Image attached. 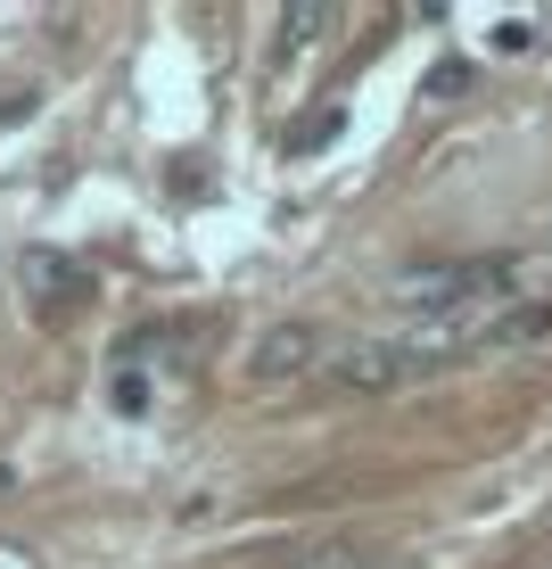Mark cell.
Segmentation results:
<instances>
[{
  "label": "cell",
  "instance_id": "6da1fadb",
  "mask_svg": "<svg viewBox=\"0 0 552 569\" xmlns=\"http://www.w3.org/2000/svg\"><path fill=\"white\" fill-rule=\"evenodd\" d=\"M313 356H322V330H313V322H272L264 339H255L248 371H255V380H289V371H305Z\"/></svg>",
  "mask_w": 552,
  "mask_h": 569
},
{
  "label": "cell",
  "instance_id": "7a4b0ae2",
  "mask_svg": "<svg viewBox=\"0 0 552 569\" xmlns=\"http://www.w3.org/2000/svg\"><path fill=\"white\" fill-rule=\"evenodd\" d=\"M26 289H33V298L50 289V298L67 306V298H91V272L74 257H58V248H33V257H26Z\"/></svg>",
  "mask_w": 552,
  "mask_h": 569
},
{
  "label": "cell",
  "instance_id": "3957f363",
  "mask_svg": "<svg viewBox=\"0 0 552 569\" xmlns=\"http://www.w3.org/2000/svg\"><path fill=\"white\" fill-rule=\"evenodd\" d=\"M552 330V306H503V313H486L479 322V347H528V339H544Z\"/></svg>",
  "mask_w": 552,
  "mask_h": 569
},
{
  "label": "cell",
  "instance_id": "277c9868",
  "mask_svg": "<svg viewBox=\"0 0 552 569\" xmlns=\"http://www.w3.org/2000/svg\"><path fill=\"white\" fill-rule=\"evenodd\" d=\"M339 132H347V116H339V108H322V116H305V124H289V132H281V149H289V157H305V149H330Z\"/></svg>",
  "mask_w": 552,
  "mask_h": 569
},
{
  "label": "cell",
  "instance_id": "5b68a950",
  "mask_svg": "<svg viewBox=\"0 0 552 569\" xmlns=\"http://www.w3.org/2000/svg\"><path fill=\"white\" fill-rule=\"evenodd\" d=\"M108 405H116V413H149V380H141V363H116V371H108Z\"/></svg>",
  "mask_w": 552,
  "mask_h": 569
},
{
  "label": "cell",
  "instance_id": "8992f818",
  "mask_svg": "<svg viewBox=\"0 0 552 569\" xmlns=\"http://www.w3.org/2000/svg\"><path fill=\"white\" fill-rule=\"evenodd\" d=\"M330 26H339V9H322V0H313V9H289V50H298V42H322Z\"/></svg>",
  "mask_w": 552,
  "mask_h": 569
},
{
  "label": "cell",
  "instance_id": "52a82bcc",
  "mask_svg": "<svg viewBox=\"0 0 552 569\" xmlns=\"http://www.w3.org/2000/svg\"><path fill=\"white\" fill-rule=\"evenodd\" d=\"M298 569H371V553H363V545H347V537H339V545H322V553H305Z\"/></svg>",
  "mask_w": 552,
  "mask_h": 569
},
{
  "label": "cell",
  "instance_id": "ba28073f",
  "mask_svg": "<svg viewBox=\"0 0 552 569\" xmlns=\"http://www.w3.org/2000/svg\"><path fill=\"white\" fill-rule=\"evenodd\" d=\"M528 42H536V26H528V17H503V26H495V50H528Z\"/></svg>",
  "mask_w": 552,
  "mask_h": 569
},
{
  "label": "cell",
  "instance_id": "9c48e42d",
  "mask_svg": "<svg viewBox=\"0 0 552 569\" xmlns=\"http://www.w3.org/2000/svg\"><path fill=\"white\" fill-rule=\"evenodd\" d=\"M0 569H42V553H33V545H17V537H0Z\"/></svg>",
  "mask_w": 552,
  "mask_h": 569
},
{
  "label": "cell",
  "instance_id": "30bf717a",
  "mask_svg": "<svg viewBox=\"0 0 552 569\" xmlns=\"http://www.w3.org/2000/svg\"><path fill=\"white\" fill-rule=\"evenodd\" d=\"M470 83V67H438V74H429V100H445V91H462Z\"/></svg>",
  "mask_w": 552,
  "mask_h": 569
},
{
  "label": "cell",
  "instance_id": "8fae6325",
  "mask_svg": "<svg viewBox=\"0 0 552 569\" xmlns=\"http://www.w3.org/2000/svg\"><path fill=\"white\" fill-rule=\"evenodd\" d=\"M9 487H17V479H9V462H0V496H9Z\"/></svg>",
  "mask_w": 552,
  "mask_h": 569
}]
</instances>
